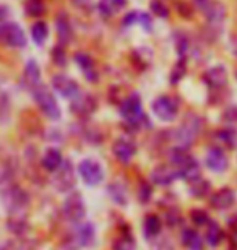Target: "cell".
Segmentation results:
<instances>
[{
    "instance_id": "obj_7",
    "label": "cell",
    "mask_w": 237,
    "mask_h": 250,
    "mask_svg": "<svg viewBox=\"0 0 237 250\" xmlns=\"http://www.w3.org/2000/svg\"><path fill=\"white\" fill-rule=\"evenodd\" d=\"M52 88L60 96L67 99H75L80 94V86L73 78L67 75H54L52 77Z\"/></svg>"
},
{
    "instance_id": "obj_20",
    "label": "cell",
    "mask_w": 237,
    "mask_h": 250,
    "mask_svg": "<svg viewBox=\"0 0 237 250\" xmlns=\"http://www.w3.org/2000/svg\"><path fill=\"white\" fill-rule=\"evenodd\" d=\"M175 177H179L177 171L172 167H166V166L156 167L154 171L151 172V181L154 184H158V186H169Z\"/></svg>"
},
{
    "instance_id": "obj_14",
    "label": "cell",
    "mask_w": 237,
    "mask_h": 250,
    "mask_svg": "<svg viewBox=\"0 0 237 250\" xmlns=\"http://www.w3.org/2000/svg\"><path fill=\"white\" fill-rule=\"evenodd\" d=\"M75 62H77L80 70L85 73L88 82H96L98 80V73H96L94 61L91 59V56H88L86 52H77L75 54Z\"/></svg>"
},
{
    "instance_id": "obj_4",
    "label": "cell",
    "mask_w": 237,
    "mask_h": 250,
    "mask_svg": "<svg viewBox=\"0 0 237 250\" xmlns=\"http://www.w3.org/2000/svg\"><path fill=\"white\" fill-rule=\"evenodd\" d=\"M153 112L154 116L163 122H171L177 117L179 112V104L175 99L169 96H159L158 99H154L153 103Z\"/></svg>"
},
{
    "instance_id": "obj_11",
    "label": "cell",
    "mask_w": 237,
    "mask_h": 250,
    "mask_svg": "<svg viewBox=\"0 0 237 250\" xmlns=\"http://www.w3.org/2000/svg\"><path fill=\"white\" fill-rule=\"evenodd\" d=\"M236 202V193L234 190H231L228 187L224 188H219L218 192H215L211 195V207L216 208V209H226V208H231Z\"/></svg>"
},
{
    "instance_id": "obj_40",
    "label": "cell",
    "mask_w": 237,
    "mask_h": 250,
    "mask_svg": "<svg viewBox=\"0 0 237 250\" xmlns=\"http://www.w3.org/2000/svg\"><path fill=\"white\" fill-rule=\"evenodd\" d=\"M175 46H177V51L180 54V57H184V54L187 52L189 49V39L184 34H179V38L175 39Z\"/></svg>"
},
{
    "instance_id": "obj_22",
    "label": "cell",
    "mask_w": 237,
    "mask_h": 250,
    "mask_svg": "<svg viewBox=\"0 0 237 250\" xmlns=\"http://www.w3.org/2000/svg\"><path fill=\"white\" fill-rule=\"evenodd\" d=\"M196 130H198V121H195V124H192V122L182 124V127L177 130V142L182 145V146H187V145L194 142Z\"/></svg>"
},
{
    "instance_id": "obj_1",
    "label": "cell",
    "mask_w": 237,
    "mask_h": 250,
    "mask_svg": "<svg viewBox=\"0 0 237 250\" xmlns=\"http://www.w3.org/2000/svg\"><path fill=\"white\" fill-rule=\"evenodd\" d=\"M33 98L36 104L41 109V112L50 121H59L60 119V107L52 91L46 86V84H38L36 88L31 89Z\"/></svg>"
},
{
    "instance_id": "obj_47",
    "label": "cell",
    "mask_w": 237,
    "mask_h": 250,
    "mask_svg": "<svg viewBox=\"0 0 237 250\" xmlns=\"http://www.w3.org/2000/svg\"><path fill=\"white\" fill-rule=\"evenodd\" d=\"M0 250H2V249H0Z\"/></svg>"
},
{
    "instance_id": "obj_33",
    "label": "cell",
    "mask_w": 237,
    "mask_h": 250,
    "mask_svg": "<svg viewBox=\"0 0 237 250\" xmlns=\"http://www.w3.org/2000/svg\"><path fill=\"white\" fill-rule=\"evenodd\" d=\"M210 190V184L203 181V179H198V181L192 182V193L195 195V197H205L206 193H208Z\"/></svg>"
},
{
    "instance_id": "obj_39",
    "label": "cell",
    "mask_w": 237,
    "mask_h": 250,
    "mask_svg": "<svg viewBox=\"0 0 237 250\" xmlns=\"http://www.w3.org/2000/svg\"><path fill=\"white\" fill-rule=\"evenodd\" d=\"M138 23L142 24V28L145 29L146 33H150L153 29V20L148 13H143V12H138Z\"/></svg>"
},
{
    "instance_id": "obj_9",
    "label": "cell",
    "mask_w": 237,
    "mask_h": 250,
    "mask_svg": "<svg viewBox=\"0 0 237 250\" xmlns=\"http://www.w3.org/2000/svg\"><path fill=\"white\" fill-rule=\"evenodd\" d=\"M55 29H57V38L60 46H67L73 38V29L72 23H70L68 15L65 12H60L55 17Z\"/></svg>"
},
{
    "instance_id": "obj_21",
    "label": "cell",
    "mask_w": 237,
    "mask_h": 250,
    "mask_svg": "<svg viewBox=\"0 0 237 250\" xmlns=\"http://www.w3.org/2000/svg\"><path fill=\"white\" fill-rule=\"evenodd\" d=\"M205 17L208 20L210 24H216V23H221L226 17V8L223 3L219 2H215V0H211V2L205 7Z\"/></svg>"
},
{
    "instance_id": "obj_25",
    "label": "cell",
    "mask_w": 237,
    "mask_h": 250,
    "mask_svg": "<svg viewBox=\"0 0 237 250\" xmlns=\"http://www.w3.org/2000/svg\"><path fill=\"white\" fill-rule=\"evenodd\" d=\"M31 38L38 46H44L46 39L49 38V26L44 21H36L31 26Z\"/></svg>"
},
{
    "instance_id": "obj_42",
    "label": "cell",
    "mask_w": 237,
    "mask_h": 250,
    "mask_svg": "<svg viewBox=\"0 0 237 250\" xmlns=\"http://www.w3.org/2000/svg\"><path fill=\"white\" fill-rule=\"evenodd\" d=\"M138 23V12H130L124 17V24L125 26H132V24Z\"/></svg>"
},
{
    "instance_id": "obj_43",
    "label": "cell",
    "mask_w": 237,
    "mask_h": 250,
    "mask_svg": "<svg viewBox=\"0 0 237 250\" xmlns=\"http://www.w3.org/2000/svg\"><path fill=\"white\" fill-rule=\"evenodd\" d=\"M224 119H226V121L237 122V107H229L228 111H226V114H224Z\"/></svg>"
},
{
    "instance_id": "obj_6",
    "label": "cell",
    "mask_w": 237,
    "mask_h": 250,
    "mask_svg": "<svg viewBox=\"0 0 237 250\" xmlns=\"http://www.w3.org/2000/svg\"><path fill=\"white\" fill-rule=\"evenodd\" d=\"M64 214L68 221L80 223L86 214V208H85V202L80 193H72L65 200L64 203Z\"/></svg>"
},
{
    "instance_id": "obj_44",
    "label": "cell",
    "mask_w": 237,
    "mask_h": 250,
    "mask_svg": "<svg viewBox=\"0 0 237 250\" xmlns=\"http://www.w3.org/2000/svg\"><path fill=\"white\" fill-rule=\"evenodd\" d=\"M10 15V8L7 5H0V24L7 21V17Z\"/></svg>"
},
{
    "instance_id": "obj_46",
    "label": "cell",
    "mask_w": 237,
    "mask_h": 250,
    "mask_svg": "<svg viewBox=\"0 0 237 250\" xmlns=\"http://www.w3.org/2000/svg\"><path fill=\"white\" fill-rule=\"evenodd\" d=\"M236 78H237V72H236Z\"/></svg>"
},
{
    "instance_id": "obj_23",
    "label": "cell",
    "mask_w": 237,
    "mask_h": 250,
    "mask_svg": "<svg viewBox=\"0 0 237 250\" xmlns=\"http://www.w3.org/2000/svg\"><path fill=\"white\" fill-rule=\"evenodd\" d=\"M64 159H62V153L59 151V149L55 148H50L46 151V154H44L43 158V166L44 169H47V171L50 172H55L57 169L62 166Z\"/></svg>"
},
{
    "instance_id": "obj_24",
    "label": "cell",
    "mask_w": 237,
    "mask_h": 250,
    "mask_svg": "<svg viewBox=\"0 0 237 250\" xmlns=\"http://www.w3.org/2000/svg\"><path fill=\"white\" fill-rule=\"evenodd\" d=\"M125 5H127V0H101L98 3V10L103 17L108 18V17H112L119 10L125 8Z\"/></svg>"
},
{
    "instance_id": "obj_27",
    "label": "cell",
    "mask_w": 237,
    "mask_h": 250,
    "mask_svg": "<svg viewBox=\"0 0 237 250\" xmlns=\"http://www.w3.org/2000/svg\"><path fill=\"white\" fill-rule=\"evenodd\" d=\"M24 12H26L28 17L33 18L43 17L46 13V2L44 0H26L24 2Z\"/></svg>"
},
{
    "instance_id": "obj_8",
    "label": "cell",
    "mask_w": 237,
    "mask_h": 250,
    "mask_svg": "<svg viewBox=\"0 0 237 250\" xmlns=\"http://www.w3.org/2000/svg\"><path fill=\"white\" fill-rule=\"evenodd\" d=\"M3 202L8 207L12 213H18L26 207L28 195L23 192L20 187H10L7 192L3 193Z\"/></svg>"
},
{
    "instance_id": "obj_37",
    "label": "cell",
    "mask_w": 237,
    "mask_h": 250,
    "mask_svg": "<svg viewBox=\"0 0 237 250\" xmlns=\"http://www.w3.org/2000/svg\"><path fill=\"white\" fill-rule=\"evenodd\" d=\"M190 218L195 226H205V224L210 221L208 213L203 211V209H194V211L190 213Z\"/></svg>"
},
{
    "instance_id": "obj_28",
    "label": "cell",
    "mask_w": 237,
    "mask_h": 250,
    "mask_svg": "<svg viewBox=\"0 0 237 250\" xmlns=\"http://www.w3.org/2000/svg\"><path fill=\"white\" fill-rule=\"evenodd\" d=\"M221 239H223V229L219 228L218 223H210L208 231H206V244L211 247L219 246Z\"/></svg>"
},
{
    "instance_id": "obj_29",
    "label": "cell",
    "mask_w": 237,
    "mask_h": 250,
    "mask_svg": "<svg viewBox=\"0 0 237 250\" xmlns=\"http://www.w3.org/2000/svg\"><path fill=\"white\" fill-rule=\"evenodd\" d=\"M145 234L148 237H153L156 234L161 232V219L158 216H154V214H150V216H146L145 219Z\"/></svg>"
},
{
    "instance_id": "obj_12",
    "label": "cell",
    "mask_w": 237,
    "mask_h": 250,
    "mask_svg": "<svg viewBox=\"0 0 237 250\" xmlns=\"http://www.w3.org/2000/svg\"><path fill=\"white\" fill-rule=\"evenodd\" d=\"M23 83L26 84V88L29 89H34L38 84H41V68L36 61L29 59L24 65V70H23Z\"/></svg>"
},
{
    "instance_id": "obj_36",
    "label": "cell",
    "mask_w": 237,
    "mask_h": 250,
    "mask_svg": "<svg viewBox=\"0 0 237 250\" xmlns=\"http://www.w3.org/2000/svg\"><path fill=\"white\" fill-rule=\"evenodd\" d=\"M109 193L119 205H125V202H127L124 188H122V186H119V184H112V186L109 187Z\"/></svg>"
},
{
    "instance_id": "obj_10",
    "label": "cell",
    "mask_w": 237,
    "mask_h": 250,
    "mask_svg": "<svg viewBox=\"0 0 237 250\" xmlns=\"http://www.w3.org/2000/svg\"><path fill=\"white\" fill-rule=\"evenodd\" d=\"M205 164L208 166V169L215 172H221L228 167V156L224 154L223 149L219 148H210L208 153H206L205 158Z\"/></svg>"
},
{
    "instance_id": "obj_30",
    "label": "cell",
    "mask_w": 237,
    "mask_h": 250,
    "mask_svg": "<svg viewBox=\"0 0 237 250\" xmlns=\"http://www.w3.org/2000/svg\"><path fill=\"white\" fill-rule=\"evenodd\" d=\"M112 249L114 250H135V239L130 236L129 232H125L120 237L115 239Z\"/></svg>"
},
{
    "instance_id": "obj_16",
    "label": "cell",
    "mask_w": 237,
    "mask_h": 250,
    "mask_svg": "<svg viewBox=\"0 0 237 250\" xmlns=\"http://www.w3.org/2000/svg\"><path fill=\"white\" fill-rule=\"evenodd\" d=\"M72 109L75 114H80V116H89L96 109V101L89 94H78V96L73 99Z\"/></svg>"
},
{
    "instance_id": "obj_32",
    "label": "cell",
    "mask_w": 237,
    "mask_h": 250,
    "mask_svg": "<svg viewBox=\"0 0 237 250\" xmlns=\"http://www.w3.org/2000/svg\"><path fill=\"white\" fill-rule=\"evenodd\" d=\"M185 72H187V67H185V59L180 57V61L177 62V65H174L172 73H171V83H179L180 80L184 78Z\"/></svg>"
},
{
    "instance_id": "obj_18",
    "label": "cell",
    "mask_w": 237,
    "mask_h": 250,
    "mask_svg": "<svg viewBox=\"0 0 237 250\" xmlns=\"http://www.w3.org/2000/svg\"><path fill=\"white\" fill-rule=\"evenodd\" d=\"M175 171H177L179 177L185 179V181L190 182V184L195 182V181H198V179L201 177L200 166H198V163H196L194 158H190L189 161H185L182 166H180L179 169H175Z\"/></svg>"
},
{
    "instance_id": "obj_15",
    "label": "cell",
    "mask_w": 237,
    "mask_h": 250,
    "mask_svg": "<svg viewBox=\"0 0 237 250\" xmlns=\"http://www.w3.org/2000/svg\"><path fill=\"white\" fill-rule=\"evenodd\" d=\"M205 82L211 88H223L228 83V72L223 65H216L213 68H208L205 73Z\"/></svg>"
},
{
    "instance_id": "obj_45",
    "label": "cell",
    "mask_w": 237,
    "mask_h": 250,
    "mask_svg": "<svg viewBox=\"0 0 237 250\" xmlns=\"http://www.w3.org/2000/svg\"><path fill=\"white\" fill-rule=\"evenodd\" d=\"M231 250H237V229L233 232V236H231Z\"/></svg>"
},
{
    "instance_id": "obj_35",
    "label": "cell",
    "mask_w": 237,
    "mask_h": 250,
    "mask_svg": "<svg viewBox=\"0 0 237 250\" xmlns=\"http://www.w3.org/2000/svg\"><path fill=\"white\" fill-rule=\"evenodd\" d=\"M52 61L55 65H59V67H65V63H67V54H65L64 46L57 44V46L52 49Z\"/></svg>"
},
{
    "instance_id": "obj_41",
    "label": "cell",
    "mask_w": 237,
    "mask_h": 250,
    "mask_svg": "<svg viewBox=\"0 0 237 250\" xmlns=\"http://www.w3.org/2000/svg\"><path fill=\"white\" fill-rule=\"evenodd\" d=\"M151 197V188L146 182H142V186H140V200L142 202H148V198Z\"/></svg>"
},
{
    "instance_id": "obj_5",
    "label": "cell",
    "mask_w": 237,
    "mask_h": 250,
    "mask_svg": "<svg viewBox=\"0 0 237 250\" xmlns=\"http://www.w3.org/2000/svg\"><path fill=\"white\" fill-rule=\"evenodd\" d=\"M78 174L88 186H99L104 179V171L101 164L93 161V159H83L78 164Z\"/></svg>"
},
{
    "instance_id": "obj_34",
    "label": "cell",
    "mask_w": 237,
    "mask_h": 250,
    "mask_svg": "<svg viewBox=\"0 0 237 250\" xmlns=\"http://www.w3.org/2000/svg\"><path fill=\"white\" fill-rule=\"evenodd\" d=\"M175 10H177L179 17H182L184 20H192V18H194V8H192L190 3H187V2L177 0V2H175Z\"/></svg>"
},
{
    "instance_id": "obj_19",
    "label": "cell",
    "mask_w": 237,
    "mask_h": 250,
    "mask_svg": "<svg viewBox=\"0 0 237 250\" xmlns=\"http://www.w3.org/2000/svg\"><path fill=\"white\" fill-rule=\"evenodd\" d=\"M73 241L77 242L78 247H88L94 241V229L89 223L80 224L73 232Z\"/></svg>"
},
{
    "instance_id": "obj_38",
    "label": "cell",
    "mask_w": 237,
    "mask_h": 250,
    "mask_svg": "<svg viewBox=\"0 0 237 250\" xmlns=\"http://www.w3.org/2000/svg\"><path fill=\"white\" fill-rule=\"evenodd\" d=\"M218 138L219 142L226 143V146H234L236 145V132H233V130H221V132H218Z\"/></svg>"
},
{
    "instance_id": "obj_3",
    "label": "cell",
    "mask_w": 237,
    "mask_h": 250,
    "mask_svg": "<svg viewBox=\"0 0 237 250\" xmlns=\"http://www.w3.org/2000/svg\"><path fill=\"white\" fill-rule=\"evenodd\" d=\"M120 116H122L129 124L138 125L140 122H145L150 125V121H146L143 107H142V99L137 93H132L127 96L120 104Z\"/></svg>"
},
{
    "instance_id": "obj_2",
    "label": "cell",
    "mask_w": 237,
    "mask_h": 250,
    "mask_svg": "<svg viewBox=\"0 0 237 250\" xmlns=\"http://www.w3.org/2000/svg\"><path fill=\"white\" fill-rule=\"evenodd\" d=\"M0 44L7 47L22 49L28 44L23 28L15 21H5L0 24Z\"/></svg>"
},
{
    "instance_id": "obj_13",
    "label": "cell",
    "mask_w": 237,
    "mask_h": 250,
    "mask_svg": "<svg viewBox=\"0 0 237 250\" xmlns=\"http://www.w3.org/2000/svg\"><path fill=\"white\" fill-rule=\"evenodd\" d=\"M135 151H137L135 145L132 142H129V140H125V138H119L117 142L112 145L114 156L117 158L120 163H129L130 159L135 156Z\"/></svg>"
},
{
    "instance_id": "obj_17",
    "label": "cell",
    "mask_w": 237,
    "mask_h": 250,
    "mask_svg": "<svg viewBox=\"0 0 237 250\" xmlns=\"http://www.w3.org/2000/svg\"><path fill=\"white\" fill-rule=\"evenodd\" d=\"M57 176L55 177V186L60 190V192H65V190H68L70 187H73V171H72V166H70L68 163H62V166L57 169Z\"/></svg>"
},
{
    "instance_id": "obj_31",
    "label": "cell",
    "mask_w": 237,
    "mask_h": 250,
    "mask_svg": "<svg viewBox=\"0 0 237 250\" xmlns=\"http://www.w3.org/2000/svg\"><path fill=\"white\" fill-rule=\"evenodd\" d=\"M150 8H151V13H154L156 17H159V18H169V7L166 5L163 0H153L150 5Z\"/></svg>"
},
{
    "instance_id": "obj_26",
    "label": "cell",
    "mask_w": 237,
    "mask_h": 250,
    "mask_svg": "<svg viewBox=\"0 0 237 250\" xmlns=\"http://www.w3.org/2000/svg\"><path fill=\"white\" fill-rule=\"evenodd\" d=\"M182 242L190 250H201V247H203V241H201L200 234L194 229H185L182 232Z\"/></svg>"
}]
</instances>
